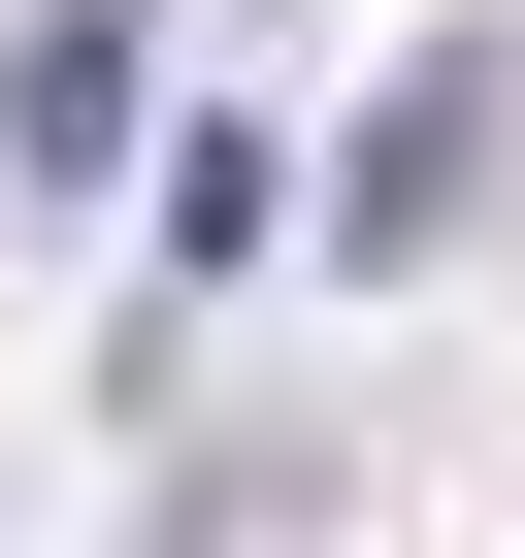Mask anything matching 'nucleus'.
Masks as SVG:
<instances>
[{
    "label": "nucleus",
    "mask_w": 525,
    "mask_h": 558,
    "mask_svg": "<svg viewBox=\"0 0 525 558\" xmlns=\"http://www.w3.org/2000/svg\"><path fill=\"white\" fill-rule=\"evenodd\" d=\"M132 165V0H34L0 34V197H99Z\"/></svg>",
    "instance_id": "obj_1"
},
{
    "label": "nucleus",
    "mask_w": 525,
    "mask_h": 558,
    "mask_svg": "<svg viewBox=\"0 0 525 558\" xmlns=\"http://www.w3.org/2000/svg\"><path fill=\"white\" fill-rule=\"evenodd\" d=\"M460 165H492V34H460V66H394V132L329 165V263H427V230H460Z\"/></svg>",
    "instance_id": "obj_2"
}]
</instances>
